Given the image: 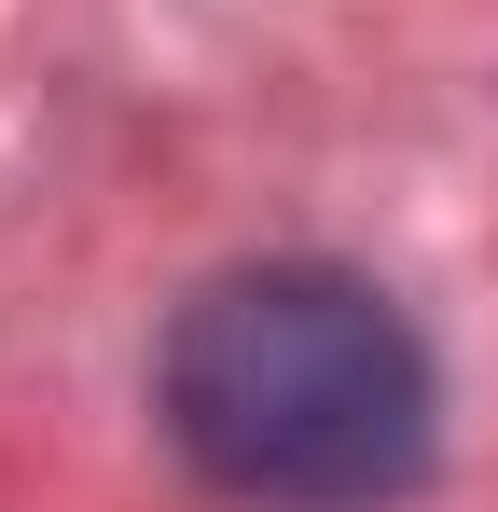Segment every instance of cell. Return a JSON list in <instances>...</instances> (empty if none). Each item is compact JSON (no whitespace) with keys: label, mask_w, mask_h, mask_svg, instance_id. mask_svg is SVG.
<instances>
[{"label":"cell","mask_w":498,"mask_h":512,"mask_svg":"<svg viewBox=\"0 0 498 512\" xmlns=\"http://www.w3.org/2000/svg\"><path fill=\"white\" fill-rule=\"evenodd\" d=\"M166 443L249 512H388L443 457V388L415 319L346 263L208 277L153 360Z\"/></svg>","instance_id":"1"}]
</instances>
